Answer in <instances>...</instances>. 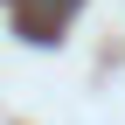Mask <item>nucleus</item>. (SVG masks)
<instances>
[{
  "instance_id": "nucleus-1",
  "label": "nucleus",
  "mask_w": 125,
  "mask_h": 125,
  "mask_svg": "<svg viewBox=\"0 0 125 125\" xmlns=\"http://www.w3.org/2000/svg\"><path fill=\"white\" fill-rule=\"evenodd\" d=\"M70 7H76V0H28V14H56V21H62Z\"/></svg>"
}]
</instances>
